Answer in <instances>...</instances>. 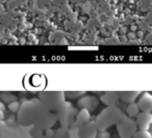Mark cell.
<instances>
[{"instance_id":"12","label":"cell","mask_w":152,"mask_h":138,"mask_svg":"<svg viewBox=\"0 0 152 138\" xmlns=\"http://www.w3.org/2000/svg\"><path fill=\"white\" fill-rule=\"evenodd\" d=\"M96 138H110V134L106 131H99V132H97Z\"/></svg>"},{"instance_id":"1","label":"cell","mask_w":152,"mask_h":138,"mask_svg":"<svg viewBox=\"0 0 152 138\" xmlns=\"http://www.w3.org/2000/svg\"><path fill=\"white\" fill-rule=\"evenodd\" d=\"M125 117V115L116 106H109L103 110L96 120L98 131H106L108 128L114 124H118Z\"/></svg>"},{"instance_id":"8","label":"cell","mask_w":152,"mask_h":138,"mask_svg":"<svg viewBox=\"0 0 152 138\" xmlns=\"http://www.w3.org/2000/svg\"><path fill=\"white\" fill-rule=\"evenodd\" d=\"M140 92L137 91H127V92H120L119 98H121L124 102L127 103H132L134 102L136 98L139 97Z\"/></svg>"},{"instance_id":"10","label":"cell","mask_w":152,"mask_h":138,"mask_svg":"<svg viewBox=\"0 0 152 138\" xmlns=\"http://www.w3.org/2000/svg\"><path fill=\"white\" fill-rule=\"evenodd\" d=\"M140 107L138 103H130L128 108H127V112H128V115L129 116H130V117H133V116H137L139 114H140Z\"/></svg>"},{"instance_id":"7","label":"cell","mask_w":152,"mask_h":138,"mask_svg":"<svg viewBox=\"0 0 152 138\" xmlns=\"http://www.w3.org/2000/svg\"><path fill=\"white\" fill-rule=\"evenodd\" d=\"M119 98V93L117 92H107L101 97V101L109 106L114 105Z\"/></svg>"},{"instance_id":"4","label":"cell","mask_w":152,"mask_h":138,"mask_svg":"<svg viewBox=\"0 0 152 138\" xmlns=\"http://www.w3.org/2000/svg\"><path fill=\"white\" fill-rule=\"evenodd\" d=\"M137 126L142 131H148L152 126V113L141 112L137 115Z\"/></svg>"},{"instance_id":"2","label":"cell","mask_w":152,"mask_h":138,"mask_svg":"<svg viewBox=\"0 0 152 138\" xmlns=\"http://www.w3.org/2000/svg\"><path fill=\"white\" fill-rule=\"evenodd\" d=\"M137 123L129 117H125L117 124V131L120 138H132L137 131Z\"/></svg>"},{"instance_id":"5","label":"cell","mask_w":152,"mask_h":138,"mask_svg":"<svg viewBox=\"0 0 152 138\" xmlns=\"http://www.w3.org/2000/svg\"><path fill=\"white\" fill-rule=\"evenodd\" d=\"M77 106L80 109H86L88 111H94L98 106V99L92 95H85L80 98Z\"/></svg>"},{"instance_id":"6","label":"cell","mask_w":152,"mask_h":138,"mask_svg":"<svg viewBox=\"0 0 152 138\" xmlns=\"http://www.w3.org/2000/svg\"><path fill=\"white\" fill-rule=\"evenodd\" d=\"M138 105L142 112L152 113V95L144 93L138 100Z\"/></svg>"},{"instance_id":"9","label":"cell","mask_w":152,"mask_h":138,"mask_svg":"<svg viewBox=\"0 0 152 138\" xmlns=\"http://www.w3.org/2000/svg\"><path fill=\"white\" fill-rule=\"evenodd\" d=\"M90 120V111L86 109H81L80 113L77 115V125L81 127L82 125L86 124Z\"/></svg>"},{"instance_id":"11","label":"cell","mask_w":152,"mask_h":138,"mask_svg":"<svg viewBox=\"0 0 152 138\" xmlns=\"http://www.w3.org/2000/svg\"><path fill=\"white\" fill-rule=\"evenodd\" d=\"M132 138H152V134L148 131H137Z\"/></svg>"},{"instance_id":"3","label":"cell","mask_w":152,"mask_h":138,"mask_svg":"<svg viewBox=\"0 0 152 138\" xmlns=\"http://www.w3.org/2000/svg\"><path fill=\"white\" fill-rule=\"evenodd\" d=\"M98 128L95 122H87L86 124L80 127L78 138H96Z\"/></svg>"}]
</instances>
